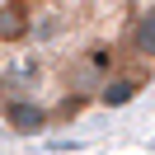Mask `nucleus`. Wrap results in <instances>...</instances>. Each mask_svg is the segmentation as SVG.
Here are the masks:
<instances>
[{
	"label": "nucleus",
	"instance_id": "obj_1",
	"mask_svg": "<svg viewBox=\"0 0 155 155\" xmlns=\"http://www.w3.org/2000/svg\"><path fill=\"white\" fill-rule=\"evenodd\" d=\"M28 5L10 0V5H0V42H24L28 38Z\"/></svg>",
	"mask_w": 155,
	"mask_h": 155
},
{
	"label": "nucleus",
	"instance_id": "obj_4",
	"mask_svg": "<svg viewBox=\"0 0 155 155\" xmlns=\"http://www.w3.org/2000/svg\"><path fill=\"white\" fill-rule=\"evenodd\" d=\"M132 94H136V80H104V89H99V99H104L108 108L132 104Z\"/></svg>",
	"mask_w": 155,
	"mask_h": 155
},
{
	"label": "nucleus",
	"instance_id": "obj_6",
	"mask_svg": "<svg viewBox=\"0 0 155 155\" xmlns=\"http://www.w3.org/2000/svg\"><path fill=\"white\" fill-rule=\"evenodd\" d=\"M19 5H33V0H19Z\"/></svg>",
	"mask_w": 155,
	"mask_h": 155
},
{
	"label": "nucleus",
	"instance_id": "obj_3",
	"mask_svg": "<svg viewBox=\"0 0 155 155\" xmlns=\"http://www.w3.org/2000/svg\"><path fill=\"white\" fill-rule=\"evenodd\" d=\"M5 117H10L14 132H38V127L47 122V113H42L38 104H5Z\"/></svg>",
	"mask_w": 155,
	"mask_h": 155
},
{
	"label": "nucleus",
	"instance_id": "obj_5",
	"mask_svg": "<svg viewBox=\"0 0 155 155\" xmlns=\"http://www.w3.org/2000/svg\"><path fill=\"white\" fill-rule=\"evenodd\" d=\"M89 66H94V71H113V52H108V47H94V52H89Z\"/></svg>",
	"mask_w": 155,
	"mask_h": 155
},
{
	"label": "nucleus",
	"instance_id": "obj_2",
	"mask_svg": "<svg viewBox=\"0 0 155 155\" xmlns=\"http://www.w3.org/2000/svg\"><path fill=\"white\" fill-rule=\"evenodd\" d=\"M132 52L136 57H155V5L136 14V24H132Z\"/></svg>",
	"mask_w": 155,
	"mask_h": 155
}]
</instances>
